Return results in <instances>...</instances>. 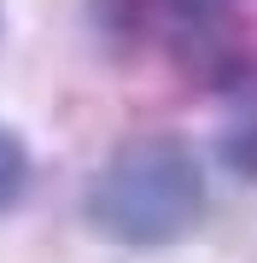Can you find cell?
I'll return each mask as SVG.
<instances>
[{
	"label": "cell",
	"mask_w": 257,
	"mask_h": 263,
	"mask_svg": "<svg viewBox=\"0 0 257 263\" xmlns=\"http://www.w3.org/2000/svg\"><path fill=\"white\" fill-rule=\"evenodd\" d=\"M82 216L100 240L164 252L205 222V164L181 135H134L94 170Z\"/></svg>",
	"instance_id": "1"
},
{
	"label": "cell",
	"mask_w": 257,
	"mask_h": 263,
	"mask_svg": "<svg viewBox=\"0 0 257 263\" xmlns=\"http://www.w3.org/2000/svg\"><path fill=\"white\" fill-rule=\"evenodd\" d=\"M152 35L175 59V70L193 76L199 88L234 94V88L251 82L246 29H240V6L234 0H158Z\"/></svg>",
	"instance_id": "2"
},
{
	"label": "cell",
	"mask_w": 257,
	"mask_h": 263,
	"mask_svg": "<svg viewBox=\"0 0 257 263\" xmlns=\"http://www.w3.org/2000/svg\"><path fill=\"white\" fill-rule=\"evenodd\" d=\"M234 94H240V105H234V117L222 123V158H228L234 176L257 181V88L246 82V88H234Z\"/></svg>",
	"instance_id": "3"
},
{
	"label": "cell",
	"mask_w": 257,
	"mask_h": 263,
	"mask_svg": "<svg viewBox=\"0 0 257 263\" xmlns=\"http://www.w3.org/2000/svg\"><path fill=\"white\" fill-rule=\"evenodd\" d=\"M29 193V146L12 129H0V216Z\"/></svg>",
	"instance_id": "4"
}]
</instances>
